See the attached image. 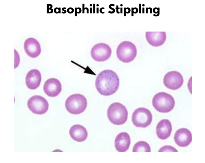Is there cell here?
Returning <instances> with one entry per match:
<instances>
[{"mask_svg":"<svg viewBox=\"0 0 205 163\" xmlns=\"http://www.w3.org/2000/svg\"><path fill=\"white\" fill-rule=\"evenodd\" d=\"M120 5L121 6H123L122 4H121Z\"/></svg>","mask_w":205,"mask_h":163,"instance_id":"d590c367","label":"cell"},{"mask_svg":"<svg viewBox=\"0 0 205 163\" xmlns=\"http://www.w3.org/2000/svg\"><path fill=\"white\" fill-rule=\"evenodd\" d=\"M53 12V10L52 9H47V13H52Z\"/></svg>","mask_w":205,"mask_h":163,"instance_id":"484cf974","label":"cell"},{"mask_svg":"<svg viewBox=\"0 0 205 163\" xmlns=\"http://www.w3.org/2000/svg\"><path fill=\"white\" fill-rule=\"evenodd\" d=\"M47 9H51L53 8V5L51 4H47Z\"/></svg>","mask_w":205,"mask_h":163,"instance_id":"4316f807","label":"cell"},{"mask_svg":"<svg viewBox=\"0 0 205 163\" xmlns=\"http://www.w3.org/2000/svg\"><path fill=\"white\" fill-rule=\"evenodd\" d=\"M152 103L156 110L163 113L171 111L175 105L173 97L171 95L163 92L158 93L155 95Z\"/></svg>","mask_w":205,"mask_h":163,"instance_id":"7a4b0ae2","label":"cell"},{"mask_svg":"<svg viewBox=\"0 0 205 163\" xmlns=\"http://www.w3.org/2000/svg\"><path fill=\"white\" fill-rule=\"evenodd\" d=\"M112 50L110 46L104 43L96 44L93 46L91 54L93 59L97 62H103L111 56Z\"/></svg>","mask_w":205,"mask_h":163,"instance_id":"ba28073f","label":"cell"},{"mask_svg":"<svg viewBox=\"0 0 205 163\" xmlns=\"http://www.w3.org/2000/svg\"><path fill=\"white\" fill-rule=\"evenodd\" d=\"M24 48L27 54L33 58L38 57L41 52L40 44L34 38H29L25 40Z\"/></svg>","mask_w":205,"mask_h":163,"instance_id":"7c38bea8","label":"cell"},{"mask_svg":"<svg viewBox=\"0 0 205 163\" xmlns=\"http://www.w3.org/2000/svg\"><path fill=\"white\" fill-rule=\"evenodd\" d=\"M172 131L171 122L167 119H164L158 123L156 128V133L158 138L165 140L170 136Z\"/></svg>","mask_w":205,"mask_h":163,"instance_id":"9a60e30c","label":"cell"},{"mask_svg":"<svg viewBox=\"0 0 205 163\" xmlns=\"http://www.w3.org/2000/svg\"><path fill=\"white\" fill-rule=\"evenodd\" d=\"M138 9L137 8H132V16H133L134 13L136 14L138 12Z\"/></svg>","mask_w":205,"mask_h":163,"instance_id":"ffe728a7","label":"cell"},{"mask_svg":"<svg viewBox=\"0 0 205 163\" xmlns=\"http://www.w3.org/2000/svg\"><path fill=\"white\" fill-rule=\"evenodd\" d=\"M66 8H63L62 9V10L63 11H64V12H62V13L63 14H65L67 12V11L66 10H65V9H66Z\"/></svg>","mask_w":205,"mask_h":163,"instance_id":"f1b7e54d","label":"cell"},{"mask_svg":"<svg viewBox=\"0 0 205 163\" xmlns=\"http://www.w3.org/2000/svg\"><path fill=\"white\" fill-rule=\"evenodd\" d=\"M115 5L114 4H111L110 5H109V8L111 9V10H112V11H108V13H110V14H113L115 12V9H114L113 8L111 7L112 6H114Z\"/></svg>","mask_w":205,"mask_h":163,"instance_id":"603a6c76","label":"cell"},{"mask_svg":"<svg viewBox=\"0 0 205 163\" xmlns=\"http://www.w3.org/2000/svg\"><path fill=\"white\" fill-rule=\"evenodd\" d=\"M99 8H97V13H99Z\"/></svg>","mask_w":205,"mask_h":163,"instance_id":"d6a6232c","label":"cell"},{"mask_svg":"<svg viewBox=\"0 0 205 163\" xmlns=\"http://www.w3.org/2000/svg\"><path fill=\"white\" fill-rule=\"evenodd\" d=\"M97 6H99V5H98V4H97Z\"/></svg>","mask_w":205,"mask_h":163,"instance_id":"8d00e7d4","label":"cell"},{"mask_svg":"<svg viewBox=\"0 0 205 163\" xmlns=\"http://www.w3.org/2000/svg\"><path fill=\"white\" fill-rule=\"evenodd\" d=\"M137 49L134 44L129 41H124L120 43L116 50V54L120 61L125 63L132 61L136 57Z\"/></svg>","mask_w":205,"mask_h":163,"instance_id":"5b68a950","label":"cell"},{"mask_svg":"<svg viewBox=\"0 0 205 163\" xmlns=\"http://www.w3.org/2000/svg\"><path fill=\"white\" fill-rule=\"evenodd\" d=\"M90 11H91L90 13H91V11H92V8H90Z\"/></svg>","mask_w":205,"mask_h":163,"instance_id":"e575fe53","label":"cell"},{"mask_svg":"<svg viewBox=\"0 0 205 163\" xmlns=\"http://www.w3.org/2000/svg\"><path fill=\"white\" fill-rule=\"evenodd\" d=\"M159 152H178L176 149L170 146H165L160 149Z\"/></svg>","mask_w":205,"mask_h":163,"instance_id":"d6986e66","label":"cell"},{"mask_svg":"<svg viewBox=\"0 0 205 163\" xmlns=\"http://www.w3.org/2000/svg\"><path fill=\"white\" fill-rule=\"evenodd\" d=\"M131 143L129 135L127 133H121L116 136L115 140L116 150L119 152H125L129 149Z\"/></svg>","mask_w":205,"mask_h":163,"instance_id":"2e32d148","label":"cell"},{"mask_svg":"<svg viewBox=\"0 0 205 163\" xmlns=\"http://www.w3.org/2000/svg\"><path fill=\"white\" fill-rule=\"evenodd\" d=\"M174 141L179 146L185 147L189 145L192 141V135L189 130L181 128L176 131L174 136Z\"/></svg>","mask_w":205,"mask_h":163,"instance_id":"8fae6325","label":"cell"},{"mask_svg":"<svg viewBox=\"0 0 205 163\" xmlns=\"http://www.w3.org/2000/svg\"><path fill=\"white\" fill-rule=\"evenodd\" d=\"M119 78L115 72L107 70L98 75L95 85L98 92L104 96H108L116 92L119 87Z\"/></svg>","mask_w":205,"mask_h":163,"instance_id":"6da1fadb","label":"cell"},{"mask_svg":"<svg viewBox=\"0 0 205 163\" xmlns=\"http://www.w3.org/2000/svg\"><path fill=\"white\" fill-rule=\"evenodd\" d=\"M75 16H76L77 13L80 14L81 12V9L80 8H75Z\"/></svg>","mask_w":205,"mask_h":163,"instance_id":"44dd1931","label":"cell"},{"mask_svg":"<svg viewBox=\"0 0 205 163\" xmlns=\"http://www.w3.org/2000/svg\"><path fill=\"white\" fill-rule=\"evenodd\" d=\"M120 8H118V6L117 5L116 6V12L118 14H120V12L119 11H118V9H120Z\"/></svg>","mask_w":205,"mask_h":163,"instance_id":"83f0119b","label":"cell"},{"mask_svg":"<svg viewBox=\"0 0 205 163\" xmlns=\"http://www.w3.org/2000/svg\"><path fill=\"white\" fill-rule=\"evenodd\" d=\"M105 9V8H101V9H100V12H101V13L102 14H104V13L105 12H102V9Z\"/></svg>","mask_w":205,"mask_h":163,"instance_id":"f546056e","label":"cell"},{"mask_svg":"<svg viewBox=\"0 0 205 163\" xmlns=\"http://www.w3.org/2000/svg\"><path fill=\"white\" fill-rule=\"evenodd\" d=\"M28 108L32 112L37 115H43L47 112L49 108L47 101L42 97L35 95L28 101Z\"/></svg>","mask_w":205,"mask_h":163,"instance_id":"52a82bcc","label":"cell"},{"mask_svg":"<svg viewBox=\"0 0 205 163\" xmlns=\"http://www.w3.org/2000/svg\"><path fill=\"white\" fill-rule=\"evenodd\" d=\"M95 4H94V13H95Z\"/></svg>","mask_w":205,"mask_h":163,"instance_id":"1f68e13d","label":"cell"},{"mask_svg":"<svg viewBox=\"0 0 205 163\" xmlns=\"http://www.w3.org/2000/svg\"><path fill=\"white\" fill-rule=\"evenodd\" d=\"M74 11V9L73 8H69L67 10V12L69 14L73 13Z\"/></svg>","mask_w":205,"mask_h":163,"instance_id":"d4e9b609","label":"cell"},{"mask_svg":"<svg viewBox=\"0 0 205 163\" xmlns=\"http://www.w3.org/2000/svg\"><path fill=\"white\" fill-rule=\"evenodd\" d=\"M62 85L57 79L51 78L46 81L44 84L43 90L48 96L55 97L59 95L61 92Z\"/></svg>","mask_w":205,"mask_h":163,"instance_id":"30bf717a","label":"cell"},{"mask_svg":"<svg viewBox=\"0 0 205 163\" xmlns=\"http://www.w3.org/2000/svg\"><path fill=\"white\" fill-rule=\"evenodd\" d=\"M133 152H151V149L150 145L146 142L140 141L135 144Z\"/></svg>","mask_w":205,"mask_h":163,"instance_id":"ac0fdd59","label":"cell"},{"mask_svg":"<svg viewBox=\"0 0 205 163\" xmlns=\"http://www.w3.org/2000/svg\"><path fill=\"white\" fill-rule=\"evenodd\" d=\"M131 11L130 9L129 8H124V16H126V14H129L130 13Z\"/></svg>","mask_w":205,"mask_h":163,"instance_id":"7402d4cb","label":"cell"},{"mask_svg":"<svg viewBox=\"0 0 205 163\" xmlns=\"http://www.w3.org/2000/svg\"><path fill=\"white\" fill-rule=\"evenodd\" d=\"M107 116L109 120L113 124L122 125L127 120L128 111L126 107L122 104L115 102L109 106Z\"/></svg>","mask_w":205,"mask_h":163,"instance_id":"3957f363","label":"cell"},{"mask_svg":"<svg viewBox=\"0 0 205 163\" xmlns=\"http://www.w3.org/2000/svg\"><path fill=\"white\" fill-rule=\"evenodd\" d=\"M41 80V74L38 70L34 69L30 71L25 78V83L29 89L34 90L38 88Z\"/></svg>","mask_w":205,"mask_h":163,"instance_id":"5bb4252c","label":"cell"},{"mask_svg":"<svg viewBox=\"0 0 205 163\" xmlns=\"http://www.w3.org/2000/svg\"><path fill=\"white\" fill-rule=\"evenodd\" d=\"M183 82L182 74L175 71L168 72L165 76L164 78V83L165 86L172 90L180 88L183 85Z\"/></svg>","mask_w":205,"mask_h":163,"instance_id":"9c48e42d","label":"cell"},{"mask_svg":"<svg viewBox=\"0 0 205 163\" xmlns=\"http://www.w3.org/2000/svg\"><path fill=\"white\" fill-rule=\"evenodd\" d=\"M145 36L149 43L156 47L163 45L166 39V33L165 32H146Z\"/></svg>","mask_w":205,"mask_h":163,"instance_id":"4fadbf2b","label":"cell"},{"mask_svg":"<svg viewBox=\"0 0 205 163\" xmlns=\"http://www.w3.org/2000/svg\"><path fill=\"white\" fill-rule=\"evenodd\" d=\"M141 4H139V13H141Z\"/></svg>","mask_w":205,"mask_h":163,"instance_id":"4dcf8cb0","label":"cell"},{"mask_svg":"<svg viewBox=\"0 0 205 163\" xmlns=\"http://www.w3.org/2000/svg\"><path fill=\"white\" fill-rule=\"evenodd\" d=\"M54 12L56 14L61 13V8H56L54 9Z\"/></svg>","mask_w":205,"mask_h":163,"instance_id":"cb8c5ba5","label":"cell"},{"mask_svg":"<svg viewBox=\"0 0 205 163\" xmlns=\"http://www.w3.org/2000/svg\"><path fill=\"white\" fill-rule=\"evenodd\" d=\"M152 115L148 109L143 108L137 109L132 116V121L135 126L145 128L150 125L152 121Z\"/></svg>","mask_w":205,"mask_h":163,"instance_id":"8992f818","label":"cell"},{"mask_svg":"<svg viewBox=\"0 0 205 163\" xmlns=\"http://www.w3.org/2000/svg\"><path fill=\"white\" fill-rule=\"evenodd\" d=\"M86 97L80 94H73L66 100L65 106L69 112L73 115H78L83 112L87 106Z\"/></svg>","mask_w":205,"mask_h":163,"instance_id":"277c9868","label":"cell"},{"mask_svg":"<svg viewBox=\"0 0 205 163\" xmlns=\"http://www.w3.org/2000/svg\"><path fill=\"white\" fill-rule=\"evenodd\" d=\"M69 134L72 139L78 142L84 141L88 136V133L85 128L81 125H75L70 129Z\"/></svg>","mask_w":205,"mask_h":163,"instance_id":"e0dca14e","label":"cell"},{"mask_svg":"<svg viewBox=\"0 0 205 163\" xmlns=\"http://www.w3.org/2000/svg\"><path fill=\"white\" fill-rule=\"evenodd\" d=\"M120 9H121L120 10H121V13H122V11H123V10H122V9H123V8H121Z\"/></svg>","mask_w":205,"mask_h":163,"instance_id":"836d02e7","label":"cell"}]
</instances>
